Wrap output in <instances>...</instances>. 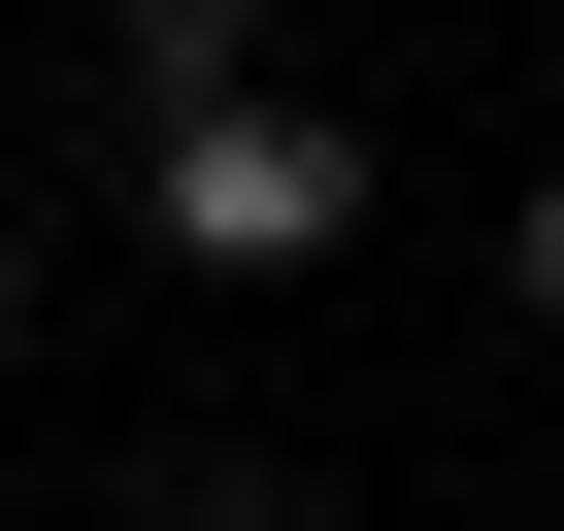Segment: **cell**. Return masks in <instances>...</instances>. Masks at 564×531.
<instances>
[{
    "mask_svg": "<svg viewBox=\"0 0 564 531\" xmlns=\"http://www.w3.org/2000/svg\"><path fill=\"white\" fill-rule=\"evenodd\" d=\"M100 531H300V465H232V432H199V465H133Z\"/></svg>",
    "mask_w": 564,
    "mask_h": 531,
    "instance_id": "7a4b0ae2",
    "label": "cell"
},
{
    "mask_svg": "<svg viewBox=\"0 0 564 531\" xmlns=\"http://www.w3.org/2000/svg\"><path fill=\"white\" fill-rule=\"evenodd\" d=\"M531 100H564V34H531Z\"/></svg>",
    "mask_w": 564,
    "mask_h": 531,
    "instance_id": "5b68a950",
    "label": "cell"
},
{
    "mask_svg": "<svg viewBox=\"0 0 564 531\" xmlns=\"http://www.w3.org/2000/svg\"><path fill=\"white\" fill-rule=\"evenodd\" d=\"M498 300H531V333H564V166H531V199H498Z\"/></svg>",
    "mask_w": 564,
    "mask_h": 531,
    "instance_id": "3957f363",
    "label": "cell"
},
{
    "mask_svg": "<svg viewBox=\"0 0 564 531\" xmlns=\"http://www.w3.org/2000/svg\"><path fill=\"white\" fill-rule=\"evenodd\" d=\"M0 366H34V266H0Z\"/></svg>",
    "mask_w": 564,
    "mask_h": 531,
    "instance_id": "277c9868",
    "label": "cell"
},
{
    "mask_svg": "<svg viewBox=\"0 0 564 531\" xmlns=\"http://www.w3.org/2000/svg\"><path fill=\"white\" fill-rule=\"evenodd\" d=\"M133 232H166V266H333V232H366V133H300V100L232 67V100L133 133Z\"/></svg>",
    "mask_w": 564,
    "mask_h": 531,
    "instance_id": "6da1fadb",
    "label": "cell"
}]
</instances>
